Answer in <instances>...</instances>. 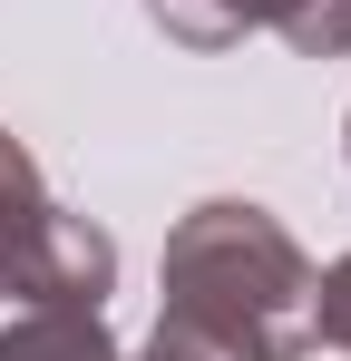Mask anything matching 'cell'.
I'll list each match as a JSON object with an SVG mask.
<instances>
[{"label": "cell", "mask_w": 351, "mask_h": 361, "mask_svg": "<svg viewBox=\"0 0 351 361\" xmlns=\"http://www.w3.org/2000/svg\"><path fill=\"white\" fill-rule=\"evenodd\" d=\"M117 274L108 235H88L78 215H58L30 185V157L0 137V283L30 302H98Z\"/></svg>", "instance_id": "obj_2"}, {"label": "cell", "mask_w": 351, "mask_h": 361, "mask_svg": "<svg viewBox=\"0 0 351 361\" xmlns=\"http://www.w3.org/2000/svg\"><path fill=\"white\" fill-rule=\"evenodd\" d=\"M302 342V254L254 205H205L166 254L156 361H283Z\"/></svg>", "instance_id": "obj_1"}, {"label": "cell", "mask_w": 351, "mask_h": 361, "mask_svg": "<svg viewBox=\"0 0 351 361\" xmlns=\"http://www.w3.org/2000/svg\"><path fill=\"white\" fill-rule=\"evenodd\" d=\"M312 332H332V342L351 352V264L332 274V283H322V302H312Z\"/></svg>", "instance_id": "obj_5"}, {"label": "cell", "mask_w": 351, "mask_h": 361, "mask_svg": "<svg viewBox=\"0 0 351 361\" xmlns=\"http://www.w3.org/2000/svg\"><path fill=\"white\" fill-rule=\"evenodd\" d=\"M0 361H117L108 332L78 312V302H49V312H30L20 332H0Z\"/></svg>", "instance_id": "obj_4"}, {"label": "cell", "mask_w": 351, "mask_h": 361, "mask_svg": "<svg viewBox=\"0 0 351 361\" xmlns=\"http://www.w3.org/2000/svg\"><path fill=\"white\" fill-rule=\"evenodd\" d=\"M156 20L195 49H215L234 30H264V20L292 49H351V0H156Z\"/></svg>", "instance_id": "obj_3"}]
</instances>
